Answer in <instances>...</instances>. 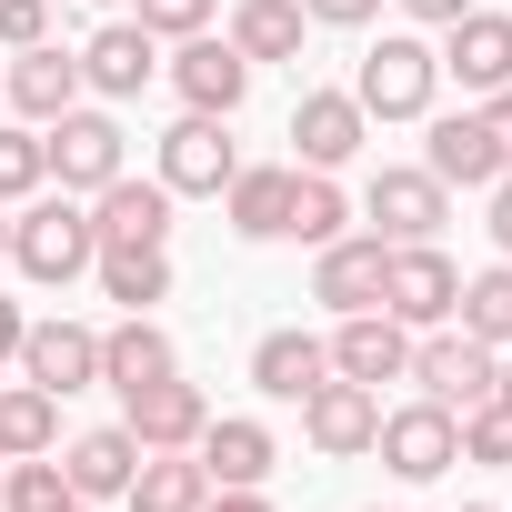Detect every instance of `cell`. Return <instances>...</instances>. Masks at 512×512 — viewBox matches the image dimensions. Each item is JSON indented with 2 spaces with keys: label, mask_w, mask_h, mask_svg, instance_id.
<instances>
[{
  "label": "cell",
  "mask_w": 512,
  "mask_h": 512,
  "mask_svg": "<svg viewBox=\"0 0 512 512\" xmlns=\"http://www.w3.org/2000/svg\"><path fill=\"white\" fill-rule=\"evenodd\" d=\"M91 262H101V231H91V201L81 191L11 201V272L31 292H71V282H91Z\"/></svg>",
  "instance_id": "6da1fadb"
},
{
  "label": "cell",
  "mask_w": 512,
  "mask_h": 512,
  "mask_svg": "<svg viewBox=\"0 0 512 512\" xmlns=\"http://www.w3.org/2000/svg\"><path fill=\"white\" fill-rule=\"evenodd\" d=\"M352 101L372 111V121H422V111H442V61H432V31H382L362 61H352Z\"/></svg>",
  "instance_id": "7a4b0ae2"
},
{
  "label": "cell",
  "mask_w": 512,
  "mask_h": 512,
  "mask_svg": "<svg viewBox=\"0 0 512 512\" xmlns=\"http://www.w3.org/2000/svg\"><path fill=\"white\" fill-rule=\"evenodd\" d=\"M41 161H51V191H101V181H121L131 171V131H121V111L111 101H71L51 131H41Z\"/></svg>",
  "instance_id": "3957f363"
},
{
  "label": "cell",
  "mask_w": 512,
  "mask_h": 512,
  "mask_svg": "<svg viewBox=\"0 0 512 512\" xmlns=\"http://www.w3.org/2000/svg\"><path fill=\"white\" fill-rule=\"evenodd\" d=\"M231 171H241V141H231V121H211V111H181V121L151 141V181H161L171 201H221Z\"/></svg>",
  "instance_id": "277c9868"
},
{
  "label": "cell",
  "mask_w": 512,
  "mask_h": 512,
  "mask_svg": "<svg viewBox=\"0 0 512 512\" xmlns=\"http://www.w3.org/2000/svg\"><path fill=\"white\" fill-rule=\"evenodd\" d=\"M422 402H442V412H472V402H492V382H502V352L492 342H472L462 322H442V332H412V372H402Z\"/></svg>",
  "instance_id": "5b68a950"
},
{
  "label": "cell",
  "mask_w": 512,
  "mask_h": 512,
  "mask_svg": "<svg viewBox=\"0 0 512 512\" xmlns=\"http://www.w3.org/2000/svg\"><path fill=\"white\" fill-rule=\"evenodd\" d=\"M372 462L392 472V482H442L452 462H462V412H442V402H382V432H372Z\"/></svg>",
  "instance_id": "8992f818"
},
{
  "label": "cell",
  "mask_w": 512,
  "mask_h": 512,
  "mask_svg": "<svg viewBox=\"0 0 512 512\" xmlns=\"http://www.w3.org/2000/svg\"><path fill=\"white\" fill-rule=\"evenodd\" d=\"M161 81L181 91V111H211V121H241V101H251V71L221 31H191V41H161Z\"/></svg>",
  "instance_id": "52a82bcc"
},
{
  "label": "cell",
  "mask_w": 512,
  "mask_h": 512,
  "mask_svg": "<svg viewBox=\"0 0 512 512\" xmlns=\"http://www.w3.org/2000/svg\"><path fill=\"white\" fill-rule=\"evenodd\" d=\"M352 211H362V231H382V241H442L452 191H442L422 161H382V171L352 191Z\"/></svg>",
  "instance_id": "ba28073f"
},
{
  "label": "cell",
  "mask_w": 512,
  "mask_h": 512,
  "mask_svg": "<svg viewBox=\"0 0 512 512\" xmlns=\"http://www.w3.org/2000/svg\"><path fill=\"white\" fill-rule=\"evenodd\" d=\"M452 302H462V262H452V251H442V241H392V262H382V312H392L402 332H442Z\"/></svg>",
  "instance_id": "9c48e42d"
},
{
  "label": "cell",
  "mask_w": 512,
  "mask_h": 512,
  "mask_svg": "<svg viewBox=\"0 0 512 512\" xmlns=\"http://www.w3.org/2000/svg\"><path fill=\"white\" fill-rule=\"evenodd\" d=\"M362 141H372V111L352 91H332V81H302V101H292V171H352Z\"/></svg>",
  "instance_id": "30bf717a"
},
{
  "label": "cell",
  "mask_w": 512,
  "mask_h": 512,
  "mask_svg": "<svg viewBox=\"0 0 512 512\" xmlns=\"http://www.w3.org/2000/svg\"><path fill=\"white\" fill-rule=\"evenodd\" d=\"M432 61H442V81H462V101H492V91H512V11H472L432 41Z\"/></svg>",
  "instance_id": "8fae6325"
},
{
  "label": "cell",
  "mask_w": 512,
  "mask_h": 512,
  "mask_svg": "<svg viewBox=\"0 0 512 512\" xmlns=\"http://www.w3.org/2000/svg\"><path fill=\"white\" fill-rule=\"evenodd\" d=\"M151 81H161V41H151V31H141L131 11H111V21H101V31L81 41V91L121 111V101H141Z\"/></svg>",
  "instance_id": "7c38bea8"
},
{
  "label": "cell",
  "mask_w": 512,
  "mask_h": 512,
  "mask_svg": "<svg viewBox=\"0 0 512 512\" xmlns=\"http://www.w3.org/2000/svg\"><path fill=\"white\" fill-rule=\"evenodd\" d=\"M191 462L211 472V492H251V482L282 472V432H272L262 412H211L201 442H191Z\"/></svg>",
  "instance_id": "4fadbf2b"
},
{
  "label": "cell",
  "mask_w": 512,
  "mask_h": 512,
  "mask_svg": "<svg viewBox=\"0 0 512 512\" xmlns=\"http://www.w3.org/2000/svg\"><path fill=\"white\" fill-rule=\"evenodd\" d=\"M0 101H11V121L51 131L71 101H91V91H81V51H61V41H31V51H11V61H0Z\"/></svg>",
  "instance_id": "5bb4252c"
},
{
  "label": "cell",
  "mask_w": 512,
  "mask_h": 512,
  "mask_svg": "<svg viewBox=\"0 0 512 512\" xmlns=\"http://www.w3.org/2000/svg\"><path fill=\"white\" fill-rule=\"evenodd\" d=\"M292 412H302V442H312L322 462H362L372 432H382V392H372V382H342V372H332L322 392H302Z\"/></svg>",
  "instance_id": "9a60e30c"
},
{
  "label": "cell",
  "mask_w": 512,
  "mask_h": 512,
  "mask_svg": "<svg viewBox=\"0 0 512 512\" xmlns=\"http://www.w3.org/2000/svg\"><path fill=\"white\" fill-rule=\"evenodd\" d=\"M21 382H41L51 402L91 392V382H101V332H91V322H71V312L31 322V332H21Z\"/></svg>",
  "instance_id": "2e32d148"
},
{
  "label": "cell",
  "mask_w": 512,
  "mask_h": 512,
  "mask_svg": "<svg viewBox=\"0 0 512 512\" xmlns=\"http://www.w3.org/2000/svg\"><path fill=\"white\" fill-rule=\"evenodd\" d=\"M121 422H131V442H141V452H191V442H201V422H211V392H201L191 372H161V382L121 392Z\"/></svg>",
  "instance_id": "e0dca14e"
},
{
  "label": "cell",
  "mask_w": 512,
  "mask_h": 512,
  "mask_svg": "<svg viewBox=\"0 0 512 512\" xmlns=\"http://www.w3.org/2000/svg\"><path fill=\"white\" fill-rule=\"evenodd\" d=\"M382 262H392V241L382 231H342L312 251V302L342 322V312H382Z\"/></svg>",
  "instance_id": "ac0fdd59"
},
{
  "label": "cell",
  "mask_w": 512,
  "mask_h": 512,
  "mask_svg": "<svg viewBox=\"0 0 512 512\" xmlns=\"http://www.w3.org/2000/svg\"><path fill=\"white\" fill-rule=\"evenodd\" d=\"M422 171L442 191H492L502 181V151H492L482 111H422Z\"/></svg>",
  "instance_id": "d6986e66"
},
{
  "label": "cell",
  "mask_w": 512,
  "mask_h": 512,
  "mask_svg": "<svg viewBox=\"0 0 512 512\" xmlns=\"http://www.w3.org/2000/svg\"><path fill=\"white\" fill-rule=\"evenodd\" d=\"M221 41H231L251 71H302V51H312V21H302V0H231Z\"/></svg>",
  "instance_id": "ffe728a7"
},
{
  "label": "cell",
  "mask_w": 512,
  "mask_h": 512,
  "mask_svg": "<svg viewBox=\"0 0 512 512\" xmlns=\"http://www.w3.org/2000/svg\"><path fill=\"white\" fill-rule=\"evenodd\" d=\"M322 382H332V342H322V332L282 322V332L251 342V392H262V402H302V392H322Z\"/></svg>",
  "instance_id": "44dd1931"
},
{
  "label": "cell",
  "mask_w": 512,
  "mask_h": 512,
  "mask_svg": "<svg viewBox=\"0 0 512 512\" xmlns=\"http://www.w3.org/2000/svg\"><path fill=\"white\" fill-rule=\"evenodd\" d=\"M171 221H181V201H171L161 181H141V171H121V181L91 191V231H101V251H121V241H171Z\"/></svg>",
  "instance_id": "7402d4cb"
},
{
  "label": "cell",
  "mask_w": 512,
  "mask_h": 512,
  "mask_svg": "<svg viewBox=\"0 0 512 512\" xmlns=\"http://www.w3.org/2000/svg\"><path fill=\"white\" fill-rule=\"evenodd\" d=\"M332 372L382 392V382H402V372H412V332H402L392 312H342V322H332Z\"/></svg>",
  "instance_id": "603a6c76"
},
{
  "label": "cell",
  "mask_w": 512,
  "mask_h": 512,
  "mask_svg": "<svg viewBox=\"0 0 512 512\" xmlns=\"http://www.w3.org/2000/svg\"><path fill=\"white\" fill-rule=\"evenodd\" d=\"M131 472H141L131 422H91V432H71V442H61V482H71L81 502H121V492H131Z\"/></svg>",
  "instance_id": "cb8c5ba5"
},
{
  "label": "cell",
  "mask_w": 512,
  "mask_h": 512,
  "mask_svg": "<svg viewBox=\"0 0 512 512\" xmlns=\"http://www.w3.org/2000/svg\"><path fill=\"white\" fill-rule=\"evenodd\" d=\"M221 221H231V241H282V221H292V161H241L221 181Z\"/></svg>",
  "instance_id": "d4e9b609"
},
{
  "label": "cell",
  "mask_w": 512,
  "mask_h": 512,
  "mask_svg": "<svg viewBox=\"0 0 512 512\" xmlns=\"http://www.w3.org/2000/svg\"><path fill=\"white\" fill-rule=\"evenodd\" d=\"M91 282H101V302H121V312H161V302L181 292V262H171V241H121V251L91 262Z\"/></svg>",
  "instance_id": "484cf974"
},
{
  "label": "cell",
  "mask_w": 512,
  "mask_h": 512,
  "mask_svg": "<svg viewBox=\"0 0 512 512\" xmlns=\"http://www.w3.org/2000/svg\"><path fill=\"white\" fill-rule=\"evenodd\" d=\"M161 372H181V342L161 332V312H121V322L101 332V382H111V392H141V382H161Z\"/></svg>",
  "instance_id": "4316f807"
},
{
  "label": "cell",
  "mask_w": 512,
  "mask_h": 512,
  "mask_svg": "<svg viewBox=\"0 0 512 512\" xmlns=\"http://www.w3.org/2000/svg\"><path fill=\"white\" fill-rule=\"evenodd\" d=\"M362 211H352V191H342V171H292V221H282V241H302V251H322V241H342Z\"/></svg>",
  "instance_id": "83f0119b"
},
{
  "label": "cell",
  "mask_w": 512,
  "mask_h": 512,
  "mask_svg": "<svg viewBox=\"0 0 512 512\" xmlns=\"http://www.w3.org/2000/svg\"><path fill=\"white\" fill-rule=\"evenodd\" d=\"M201 502H211V472L191 452H141V472L121 492V512H201Z\"/></svg>",
  "instance_id": "f1b7e54d"
},
{
  "label": "cell",
  "mask_w": 512,
  "mask_h": 512,
  "mask_svg": "<svg viewBox=\"0 0 512 512\" xmlns=\"http://www.w3.org/2000/svg\"><path fill=\"white\" fill-rule=\"evenodd\" d=\"M31 452H61V402L41 382H0V462H31Z\"/></svg>",
  "instance_id": "f546056e"
},
{
  "label": "cell",
  "mask_w": 512,
  "mask_h": 512,
  "mask_svg": "<svg viewBox=\"0 0 512 512\" xmlns=\"http://www.w3.org/2000/svg\"><path fill=\"white\" fill-rule=\"evenodd\" d=\"M452 322H462L472 342L512 352V262H482V272H462V302H452Z\"/></svg>",
  "instance_id": "4dcf8cb0"
},
{
  "label": "cell",
  "mask_w": 512,
  "mask_h": 512,
  "mask_svg": "<svg viewBox=\"0 0 512 512\" xmlns=\"http://www.w3.org/2000/svg\"><path fill=\"white\" fill-rule=\"evenodd\" d=\"M31 191H51L41 131H31V121H0V211H11V201H31Z\"/></svg>",
  "instance_id": "1f68e13d"
},
{
  "label": "cell",
  "mask_w": 512,
  "mask_h": 512,
  "mask_svg": "<svg viewBox=\"0 0 512 512\" xmlns=\"http://www.w3.org/2000/svg\"><path fill=\"white\" fill-rule=\"evenodd\" d=\"M51 502H71V482H61V452L0 462V512H51Z\"/></svg>",
  "instance_id": "d6a6232c"
},
{
  "label": "cell",
  "mask_w": 512,
  "mask_h": 512,
  "mask_svg": "<svg viewBox=\"0 0 512 512\" xmlns=\"http://www.w3.org/2000/svg\"><path fill=\"white\" fill-rule=\"evenodd\" d=\"M462 462L512 472V402H472V412H462Z\"/></svg>",
  "instance_id": "836d02e7"
},
{
  "label": "cell",
  "mask_w": 512,
  "mask_h": 512,
  "mask_svg": "<svg viewBox=\"0 0 512 512\" xmlns=\"http://www.w3.org/2000/svg\"><path fill=\"white\" fill-rule=\"evenodd\" d=\"M131 21H141L151 41H191V31L221 21V0H131Z\"/></svg>",
  "instance_id": "e575fe53"
},
{
  "label": "cell",
  "mask_w": 512,
  "mask_h": 512,
  "mask_svg": "<svg viewBox=\"0 0 512 512\" xmlns=\"http://www.w3.org/2000/svg\"><path fill=\"white\" fill-rule=\"evenodd\" d=\"M51 41V0H0V51H31Z\"/></svg>",
  "instance_id": "d590c367"
},
{
  "label": "cell",
  "mask_w": 512,
  "mask_h": 512,
  "mask_svg": "<svg viewBox=\"0 0 512 512\" xmlns=\"http://www.w3.org/2000/svg\"><path fill=\"white\" fill-rule=\"evenodd\" d=\"M302 21H312V31H372L382 0H302Z\"/></svg>",
  "instance_id": "8d00e7d4"
},
{
  "label": "cell",
  "mask_w": 512,
  "mask_h": 512,
  "mask_svg": "<svg viewBox=\"0 0 512 512\" xmlns=\"http://www.w3.org/2000/svg\"><path fill=\"white\" fill-rule=\"evenodd\" d=\"M482 231H492V262H512V171L482 191Z\"/></svg>",
  "instance_id": "74e56055"
},
{
  "label": "cell",
  "mask_w": 512,
  "mask_h": 512,
  "mask_svg": "<svg viewBox=\"0 0 512 512\" xmlns=\"http://www.w3.org/2000/svg\"><path fill=\"white\" fill-rule=\"evenodd\" d=\"M392 11H402V21H412V31H452V21H462V11H472V0H392Z\"/></svg>",
  "instance_id": "f35d334b"
},
{
  "label": "cell",
  "mask_w": 512,
  "mask_h": 512,
  "mask_svg": "<svg viewBox=\"0 0 512 512\" xmlns=\"http://www.w3.org/2000/svg\"><path fill=\"white\" fill-rule=\"evenodd\" d=\"M482 111V131H492V151H502V171H512V91H492V101H472Z\"/></svg>",
  "instance_id": "ab89813d"
},
{
  "label": "cell",
  "mask_w": 512,
  "mask_h": 512,
  "mask_svg": "<svg viewBox=\"0 0 512 512\" xmlns=\"http://www.w3.org/2000/svg\"><path fill=\"white\" fill-rule=\"evenodd\" d=\"M201 512H282V502H272V482H251V492H211Z\"/></svg>",
  "instance_id": "60d3db41"
},
{
  "label": "cell",
  "mask_w": 512,
  "mask_h": 512,
  "mask_svg": "<svg viewBox=\"0 0 512 512\" xmlns=\"http://www.w3.org/2000/svg\"><path fill=\"white\" fill-rule=\"evenodd\" d=\"M21 332H31V312H21L11 292H0V362H21Z\"/></svg>",
  "instance_id": "b9f144b4"
},
{
  "label": "cell",
  "mask_w": 512,
  "mask_h": 512,
  "mask_svg": "<svg viewBox=\"0 0 512 512\" xmlns=\"http://www.w3.org/2000/svg\"><path fill=\"white\" fill-rule=\"evenodd\" d=\"M492 402H512V352H502V382H492Z\"/></svg>",
  "instance_id": "7bdbcfd3"
},
{
  "label": "cell",
  "mask_w": 512,
  "mask_h": 512,
  "mask_svg": "<svg viewBox=\"0 0 512 512\" xmlns=\"http://www.w3.org/2000/svg\"><path fill=\"white\" fill-rule=\"evenodd\" d=\"M51 512H101V502H81V492H71V502H51Z\"/></svg>",
  "instance_id": "ee69618b"
},
{
  "label": "cell",
  "mask_w": 512,
  "mask_h": 512,
  "mask_svg": "<svg viewBox=\"0 0 512 512\" xmlns=\"http://www.w3.org/2000/svg\"><path fill=\"white\" fill-rule=\"evenodd\" d=\"M0 262H11V211H0Z\"/></svg>",
  "instance_id": "f6af8a7d"
},
{
  "label": "cell",
  "mask_w": 512,
  "mask_h": 512,
  "mask_svg": "<svg viewBox=\"0 0 512 512\" xmlns=\"http://www.w3.org/2000/svg\"><path fill=\"white\" fill-rule=\"evenodd\" d=\"M91 11H131V0H91Z\"/></svg>",
  "instance_id": "bcb514c9"
},
{
  "label": "cell",
  "mask_w": 512,
  "mask_h": 512,
  "mask_svg": "<svg viewBox=\"0 0 512 512\" xmlns=\"http://www.w3.org/2000/svg\"><path fill=\"white\" fill-rule=\"evenodd\" d=\"M362 512H392V502H362Z\"/></svg>",
  "instance_id": "7dc6e473"
},
{
  "label": "cell",
  "mask_w": 512,
  "mask_h": 512,
  "mask_svg": "<svg viewBox=\"0 0 512 512\" xmlns=\"http://www.w3.org/2000/svg\"><path fill=\"white\" fill-rule=\"evenodd\" d=\"M462 512H492V502H462Z\"/></svg>",
  "instance_id": "c3c4849f"
}]
</instances>
